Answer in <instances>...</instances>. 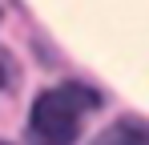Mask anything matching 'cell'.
<instances>
[{"instance_id":"6da1fadb","label":"cell","mask_w":149,"mask_h":145,"mask_svg":"<svg viewBox=\"0 0 149 145\" xmlns=\"http://www.w3.org/2000/svg\"><path fill=\"white\" fill-rule=\"evenodd\" d=\"M101 97L85 85H56L36 97V105L28 113V129L40 145H73L81 133V117L93 113Z\"/></svg>"},{"instance_id":"7a4b0ae2","label":"cell","mask_w":149,"mask_h":145,"mask_svg":"<svg viewBox=\"0 0 149 145\" xmlns=\"http://www.w3.org/2000/svg\"><path fill=\"white\" fill-rule=\"evenodd\" d=\"M97 145H149V129L137 125V121H117L101 133Z\"/></svg>"},{"instance_id":"3957f363","label":"cell","mask_w":149,"mask_h":145,"mask_svg":"<svg viewBox=\"0 0 149 145\" xmlns=\"http://www.w3.org/2000/svg\"><path fill=\"white\" fill-rule=\"evenodd\" d=\"M0 85H4V56H0Z\"/></svg>"},{"instance_id":"277c9868","label":"cell","mask_w":149,"mask_h":145,"mask_svg":"<svg viewBox=\"0 0 149 145\" xmlns=\"http://www.w3.org/2000/svg\"><path fill=\"white\" fill-rule=\"evenodd\" d=\"M0 145H4V141H0Z\"/></svg>"}]
</instances>
